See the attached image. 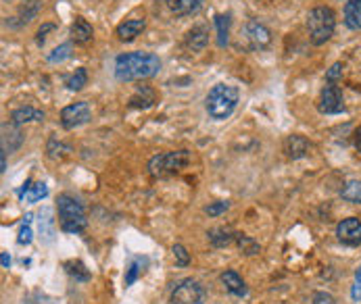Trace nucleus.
I'll list each match as a JSON object with an SVG mask.
<instances>
[{
  "label": "nucleus",
  "instance_id": "obj_34",
  "mask_svg": "<svg viewBox=\"0 0 361 304\" xmlns=\"http://www.w3.org/2000/svg\"><path fill=\"white\" fill-rule=\"evenodd\" d=\"M48 196V188H46V184H36L34 188H32V192H28V202H40L42 198H46Z\"/></svg>",
  "mask_w": 361,
  "mask_h": 304
},
{
  "label": "nucleus",
  "instance_id": "obj_13",
  "mask_svg": "<svg viewBox=\"0 0 361 304\" xmlns=\"http://www.w3.org/2000/svg\"><path fill=\"white\" fill-rule=\"evenodd\" d=\"M184 44H186L192 52L205 50L207 44H209V28L203 25V23H198V25H194L192 30H188V34H186V38H184Z\"/></svg>",
  "mask_w": 361,
  "mask_h": 304
},
{
  "label": "nucleus",
  "instance_id": "obj_40",
  "mask_svg": "<svg viewBox=\"0 0 361 304\" xmlns=\"http://www.w3.org/2000/svg\"><path fill=\"white\" fill-rule=\"evenodd\" d=\"M355 148H357V152H361V127L355 131Z\"/></svg>",
  "mask_w": 361,
  "mask_h": 304
},
{
  "label": "nucleus",
  "instance_id": "obj_1",
  "mask_svg": "<svg viewBox=\"0 0 361 304\" xmlns=\"http://www.w3.org/2000/svg\"><path fill=\"white\" fill-rule=\"evenodd\" d=\"M161 61L155 52L136 50L123 52L115 58V78L119 82H142L151 80L159 73Z\"/></svg>",
  "mask_w": 361,
  "mask_h": 304
},
{
  "label": "nucleus",
  "instance_id": "obj_28",
  "mask_svg": "<svg viewBox=\"0 0 361 304\" xmlns=\"http://www.w3.org/2000/svg\"><path fill=\"white\" fill-rule=\"evenodd\" d=\"M144 265H147V259H134V261L130 263V267L125 269V279H123V281H125V287H130V285L138 279V275L144 271V269H142Z\"/></svg>",
  "mask_w": 361,
  "mask_h": 304
},
{
  "label": "nucleus",
  "instance_id": "obj_10",
  "mask_svg": "<svg viewBox=\"0 0 361 304\" xmlns=\"http://www.w3.org/2000/svg\"><path fill=\"white\" fill-rule=\"evenodd\" d=\"M336 238L347 246H359L361 244V221L357 217L342 219L336 225Z\"/></svg>",
  "mask_w": 361,
  "mask_h": 304
},
{
  "label": "nucleus",
  "instance_id": "obj_31",
  "mask_svg": "<svg viewBox=\"0 0 361 304\" xmlns=\"http://www.w3.org/2000/svg\"><path fill=\"white\" fill-rule=\"evenodd\" d=\"M46 152H48V157L50 159H63L65 157V152H69V148L65 146V144H61V142H56V138L52 135L50 140H48V146H46Z\"/></svg>",
  "mask_w": 361,
  "mask_h": 304
},
{
  "label": "nucleus",
  "instance_id": "obj_41",
  "mask_svg": "<svg viewBox=\"0 0 361 304\" xmlns=\"http://www.w3.org/2000/svg\"><path fill=\"white\" fill-rule=\"evenodd\" d=\"M0 259H3V267H5V269H9V267H11V259H9V254H7V252H3V257H0Z\"/></svg>",
  "mask_w": 361,
  "mask_h": 304
},
{
  "label": "nucleus",
  "instance_id": "obj_20",
  "mask_svg": "<svg viewBox=\"0 0 361 304\" xmlns=\"http://www.w3.org/2000/svg\"><path fill=\"white\" fill-rule=\"evenodd\" d=\"M344 25L353 32L361 30V0H347L344 3Z\"/></svg>",
  "mask_w": 361,
  "mask_h": 304
},
{
  "label": "nucleus",
  "instance_id": "obj_32",
  "mask_svg": "<svg viewBox=\"0 0 361 304\" xmlns=\"http://www.w3.org/2000/svg\"><path fill=\"white\" fill-rule=\"evenodd\" d=\"M69 56H71V44L67 42V44L56 46L52 52H48V54H46V61H48V63H61V61H65V58H69Z\"/></svg>",
  "mask_w": 361,
  "mask_h": 304
},
{
  "label": "nucleus",
  "instance_id": "obj_5",
  "mask_svg": "<svg viewBox=\"0 0 361 304\" xmlns=\"http://www.w3.org/2000/svg\"><path fill=\"white\" fill-rule=\"evenodd\" d=\"M188 163H190L188 150H174V152H163V155H155L149 161L147 169L153 177H167V175L180 173Z\"/></svg>",
  "mask_w": 361,
  "mask_h": 304
},
{
  "label": "nucleus",
  "instance_id": "obj_18",
  "mask_svg": "<svg viewBox=\"0 0 361 304\" xmlns=\"http://www.w3.org/2000/svg\"><path fill=\"white\" fill-rule=\"evenodd\" d=\"M207 238L213 248H226L232 242H236V232H232L230 227H213L207 232Z\"/></svg>",
  "mask_w": 361,
  "mask_h": 304
},
{
  "label": "nucleus",
  "instance_id": "obj_21",
  "mask_svg": "<svg viewBox=\"0 0 361 304\" xmlns=\"http://www.w3.org/2000/svg\"><path fill=\"white\" fill-rule=\"evenodd\" d=\"M46 119V113L44 111H38L34 107H19L11 113V121L17 123V125H23V123H32V121H44Z\"/></svg>",
  "mask_w": 361,
  "mask_h": 304
},
{
  "label": "nucleus",
  "instance_id": "obj_36",
  "mask_svg": "<svg viewBox=\"0 0 361 304\" xmlns=\"http://www.w3.org/2000/svg\"><path fill=\"white\" fill-rule=\"evenodd\" d=\"M342 69H344L342 63H334V65L328 69V73H326V82H328V84H336V82L342 78Z\"/></svg>",
  "mask_w": 361,
  "mask_h": 304
},
{
  "label": "nucleus",
  "instance_id": "obj_2",
  "mask_svg": "<svg viewBox=\"0 0 361 304\" xmlns=\"http://www.w3.org/2000/svg\"><path fill=\"white\" fill-rule=\"evenodd\" d=\"M238 100H240L238 88H234L230 84H218L209 90V94L205 98V109H207L211 119L224 121L236 111Z\"/></svg>",
  "mask_w": 361,
  "mask_h": 304
},
{
  "label": "nucleus",
  "instance_id": "obj_15",
  "mask_svg": "<svg viewBox=\"0 0 361 304\" xmlns=\"http://www.w3.org/2000/svg\"><path fill=\"white\" fill-rule=\"evenodd\" d=\"M205 0H165L167 9L178 17H188L200 11Z\"/></svg>",
  "mask_w": 361,
  "mask_h": 304
},
{
  "label": "nucleus",
  "instance_id": "obj_33",
  "mask_svg": "<svg viewBox=\"0 0 361 304\" xmlns=\"http://www.w3.org/2000/svg\"><path fill=\"white\" fill-rule=\"evenodd\" d=\"M228 208H230V202H228V200H218V202H211V204L205 208V213H207L209 217H220V215H224Z\"/></svg>",
  "mask_w": 361,
  "mask_h": 304
},
{
  "label": "nucleus",
  "instance_id": "obj_12",
  "mask_svg": "<svg viewBox=\"0 0 361 304\" xmlns=\"http://www.w3.org/2000/svg\"><path fill=\"white\" fill-rule=\"evenodd\" d=\"M144 30H147V19H127L117 25L115 34L121 42H134Z\"/></svg>",
  "mask_w": 361,
  "mask_h": 304
},
{
  "label": "nucleus",
  "instance_id": "obj_27",
  "mask_svg": "<svg viewBox=\"0 0 361 304\" xmlns=\"http://www.w3.org/2000/svg\"><path fill=\"white\" fill-rule=\"evenodd\" d=\"M236 244H238L240 252L247 254V257H255V254H259V250H261V246H259L251 236H245V234H236Z\"/></svg>",
  "mask_w": 361,
  "mask_h": 304
},
{
  "label": "nucleus",
  "instance_id": "obj_35",
  "mask_svg": "<svg viewBox=\"0 0 361 304\" xmlns=\"http://www.w3.org/2000/svg\"><path fill=\"white\" fill-rule=\"evenodd\" d=\"M174 257H176V265H178L180 269H184V267L190 265V254H188V250H186L182 244H176V246H174Z\"/></svg>",
  "mask_w": 361,
  "mask_h": 304
},
{
  "label": "nucleus",
  "instance_id": "obj_9",
  "mask_svg": "<svg viewBox=\"0 0 361 304\" xmlns=\"http://www.w3.org/2000/svg\"><path fill=\"white\" fill-rule=\"evenodd\" d=\"M245 36H247L249 46H251L253 50H263V48H267V46L271 44V32H269L261 21H257V19L247 21V25H245Z\"/></svg>",
  "mask_w": 361,
  "mask_h": 304
},
{
  "label": "nucleus",
  "instance_id": "obj_23",
  "mask_svg": "<svg viewBox=\"0 0 361 304\" xmlns=\"http://www.w3.org/2000/svg\"><path fill=\"white\" fill-rule=\"evenodd\" d=\"M215 30H218V46L220 48L228 46V40H230V15L228 13L215 15Z\"/></svg>",
  "mask_w": 361,
  "mask_h": 304
},
{
  "label": "nucleus",
  "instance_id": "obj_30",
  "mask_svg": "<svg viewBox=\"0 0 361 304\" xmlns=\"http://www.w3.org/2000/svg\"><path fill=\"white\" fill-rule=\"evenodd\" d=\"M32 238H34V234H32V213H28V215L23 217V223H21V230H19L17 242H19L21 246H28V244H32Z\"/></svg>",
  "mask_w": 361,
  "mask_h": 304
},
{
  "label": "nucleus",
  "instance_id": "obj_17",
  "mask_svg": "<svg viewBox=\"0 0 361 304\" xmlns=\"http://www.w3.org/2000/svg\"><path fill=\"white\" fill-rule=\"evenodd\" d=\"M94 38V32H92V25L84 19V17H76L74 25H71V40L80 46H86L90 44Z\"/></svg>",
  "mask_w": 361,
  "mask_h": 304
},
{
  "label": "nucleus",
  "instance_id": "obj_8",
  "mask_svg": "<svg viewBox=\"0 0 361 304\" xmlns=\"http://www.w3.org/2000/svg\"><path fill=\"white\" fill-rule=\"evenodd\" d=\"M320 113L324 115H338L344 111V100H342V92L336 84H328L322 94H320V102H318Z\"/></svg>",
  "mask_w": 361,
  "mask_h": 304
},
{
  "label": "nucleus",
  "instance_id": "obj_37",
  "mask_svg": "<svg viewBox=\"0 0 361 304\" xmlns=\"http://www.w3.org/2000/svg\"><path fill=\"white\" fill-rule=\"evenodd\" d=\"M351 298H353L355 302L361 300V267H359L357 273H355V283H353V290H351Z\"/></svg>",
  "mask_w": 361,
  "mask_h": 304
},
{
  "label": "nucleus",
  "instance_id": "obj_4",
  "mask_svg": "<svg viewBox=\"0 0 361 304\" xmlns=\"http://www.w3.org/2000/svg\"><path fill=\"white\" fill-rule=\"evenodd\" d=\"M336 30V15L330 7H316L307 15V32H309V42L313 46L326 44Z\"/></svg>",
  "mask_w": 361,
  "mask_h": 304
},
{
  "label": "nucleus",
  "instance_id": "obj_11",
  "mask_svg": "<svg viewBox=\"0 0 361 304\" xmlns=\"http://www.w3.org/2000/svg\"><path fill=\"white\" fill-rule=\"evenodd\" d=\"M309 142L299 135V133H293V135H288L286 142H284V152H286V157L288 159H293V161H299L303 157H307V152H309Z\"/></svg>",
  "mask_w": 361,
  "mask_h": 304
},
{
  "label": "nucleus",
  "instance_id": "obj_26",
  "mask_svg": "<svg viewBox=\"0 0 361 304\" xmlns=\"http://www.w3.org/2000/svg\"><path fill=\"white\" fill-rule=\"evenodd\" d=\"M65 271L74 277L76 281H90V271L86 269V265L82 261H67L65 263Z\"/></svg>",
  "mask_w": 361,
  "mask_h": 304
},
{
  "label": "nucleus",
  "instance_id": "obj_19",
  "mask_svg": "<svg viewBox=\"0 0 361 304\" xmlns=\"http://www.w3.org/2000/svg\"><path fill=\"white\" fill-rule=\"evenodd\" d=\"M222 283H224V287L232 296H238V298H245L247 296V283H245V279L236 271H232V269L224 271L222 273Z\"/></svg>",
  "mask_w": 361,
  "mask_h": 304
},
{
  "label": "nucleus",
  "instance_id": "obj_3",
  "mask_svg": "<svg viewBox=\"0 0 361 304\" xmlns=\"http://www.w3.org/2000/svg\"><path fill=\"white\" fill-rule=\"evenodd\" d=\"M56 208H59V219H61V230L67 234H82L88 225L86 219V210L84 204L69 196V194H61L56 200Z\"/></svg>",
  "mask_w": 361,
  "mask_h": 304
},
{
  "label": "nucleus",
  "instance_id": "obj_39",
  "mask_svg": "<svg viewBox=\"0 0 361 304\" xmlns=\"http://www.w3.org/2000/svg\"><path fill=\"white\" fill-rule=\"evenodd\" d=\"M54 28H56L54 23H44V25L38 30V34H36V44H38V46H42V44H44V40H46V34H48V32H52Z\"/></svg>",
  "mask_w": 361,
  "mask_h": 304
},
{
  "label": "nucleus",
  "instance_id": "obj_16",
  "mask_svg": "<svg viewBox=\"0 0 361 304\" xmlns=\"http://www.w3.org/2000/svg\"><path fill=\"white\" fill-rule=\"evenodd\" d=\"M155 102H157V92H155L153 88H149V86H138L127 105H130L132 109H149V107H153Z\"/></svg>",
  "mask_w": 361,
  "mask_h": 304
},
{
  "label": "nucleus",
  "instance_id": "obj_24",
  "mask_svg": "<svg viewBox=\"0 0 361 304\" xmlns=\"http://www.w3.org/2000/svg\"><path fill=\"white\" fill-rule=\"evenodd\" d=\"M86 84H88V71H86V67L76 69V73H71L69 78L65 80L67 90H71V92H80Z\"/></svg>",
  "mask_w": 361,
  "mask_h": 304
},
{
  "label": "nucleus",
  "instance_id": "obj_29",
  "mask_svg": "<svg viewBox=\"0 0 361 304\" xmlns=\"http://www.w3.org/2000/svg\"><path fill=\"white\" fill-rule=\"evenodd\" d=\"M38 11H40V3H38V0L25 3V5L21 7V11H19V28L25 25V23H30V21L38 15Z\"/></svg>",
  "mask_w": 361,
  "mask_h": 304
},
{
  "label": "nucleus",
  "instance_id": "obj_7",
  "mask_svg": "<svg viewBox=\"0 0 361 304\" xmlns=\"http://www.w3.org/2000/svg\"><path fill=\"white\" fill-rule=\"evenodd\" d=\"M92 119V111H90V105L88 102H74L69 105L61 111V125L65 129H76V127H82L86 125L88 121Z\"/></svg>",
  "mask_w": 361,
  "mask_h": 304
},
{
  "label": "nucleus",
  "instance_id": "obj_25",
  "mask_svg": "<svg viewBox=\"0 0 361 304\" xmlns=\"http://www.w3.org/2000/svg\"><path fill=\"white\" fill-rule=\"evenodd\" d=\"M342 200L351 202V204H361V180H351L342 186L340 190Z\"/></svg>",
  "mask_w": 361,
  "mask_h": 304
},
{
  "label": "nucleus",
  "instance_id": "obj_38",
  "mask_svg": "<svg viewBox=\"0 0 361 304\" xmlns=\"http://www.w3.org/2000/svg\"><path fill=\"white\" fill-rule=\"evenodd\" d=\"M313 304H336V300L328 292H316L313 294Z\"/></svg>",
  "mask_w": 361,
  "mask_h": 304
},
{
  "label": "nucleus",
  "instance_id": "obj_14",
  "mask_svg": "<svg viewBox=\"0 0 361 304\" xmlns=\"http://www.w3.org/2000/svg\"><path fill=\"white\" fill-rule=\"evenodd\" d=\"M21 125L9 121V123H3V150L5 152H11V150H17L23 142V133L19 129Z\"/></svg>",
  "mask_w": 361,
  "mask_h": 304
},
{
  "label": "nucleus",
  "instance_id": "obj_6",
  "mask_svg": "<svg viewBox=\"0 0 361 304\" xmlns=\"http://www.w3.org/2000/svg\"><path fill=\"white\" fill-rule=\"evenodd\" d=\"M205 298H207L205 287L196 279L186 277V279L174 283L169 302L172 304H205Z\"/></svg>",
  "mask_w": 361,
  "mask_h": 304
},
{
  "label": "nucleus",
  "instance_id": "obj_42",
  "mask_svg": "<svg viewBox=\"0 0 361 304\" xmlns=\"http://www.w3.org/2000/svg\"><path fill=\"white\" fill-rule=\"evenodd\" d=\"M23 3H32V0H23Z\"/></svg>",
  "mask_w": 361,
  "mask_h": 304
},
{
  "label": "nucleus",
  "instance_id": "obj_22",
  "mask_svg": "<svg viewBox=\"0 0 361 304\" xmlns=\"http://www.w3.org/2000/svg\"><path fill=\"white\" fill-rule=\"evenodd\" d=\"M38 223H40V234L44 236V240L50 244L52 240H54V219H52V208H42L40 210V219H38Z\"/></svg>",
  "mask_w": 361,
  "mask_h": 304
}]
</instances>
